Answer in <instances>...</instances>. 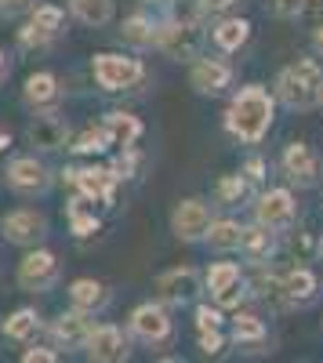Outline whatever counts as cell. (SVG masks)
I'll use <instances>...</instances> for the list:
<instances>
[{
	"mask_svg": "<svg viewBox=\"0 0 323 363\" xmlns=\"http://www.w3.org/2000/svg\"><path fill=\"white\" fill-rule=\"evenodd\" d=\"M232 342L237 345H261L266 342V323L254 313H237L232 316Z\"/></svg>",
	"mask_w": 323,
	"mask_h": 363,
	"instance_id": "obj_28",
	"label": "cell"
},
{
	"mask_svg": "<svg viewBox=\"0 0 323 363\" xmlns=\"http://www.w3.org/2000/svg\"><path fill=\"white\" fill-rule=\"evenodd\" d=\"M22 359H26V363H37V359H40V363H55V359H58V352H55V349L37 345V349H26V352H22Z\"/></svg>",
	"mask_w": 323,
	"mask_h": 363,
	"instance_id": "obj_43",
	"label": "cell"
},
{
	"mask_svg": "<svg viewBox=\"0 0 323 363\" xmlns=\"http://www.w3.org/2000/svg\"><path fill=\"white\" fill-rule=\"evenodd\" d=\"M102 128H106V135L113 138V145H135L138 138H142V120L135 116V113H106V120H102Z\"/></svg>",
	"mask_w": 323,
	"mask_h": 363,
	"instance_id": "obj_24",
	"label": "cell"
},
{
	"mask_svg": "<svg viewBox=\"0 0 323 363\" xmlns=\"http://www.w3.org/2000/svg\"><path fill=\"white\" fill-rule=\"evenodd\" d=\"M8 145H11V135H8L4 128H0V153H4V149H8Z\"/></svg>",
	"mask_w": 323,
	"mask_h": 363,
	"instance_id": "obj_46",
	"label": "cell"
},
{
	"mask_svg": "<svg viewBox=\"0 0 323 363\" xmlns=\"http://www.w3.org/2000/svg\"><path fill=\"white\" fill-rule=\"evenodd\" d=\"M4 178H8V186H11L15 193H22V196H40V193L51 189V171H47L37 157H18V160H11L8 171H4Z\"/></svg>",
	"mask_w": 323,
	"mask_h": 363,
	"instance_id": "obj_14",
	"label": "cell"
},
{
	"mask_svg": "<svg viewBox=\"0 0 323 363\" xmlns=\"http://www.w3.org/2000/svg\"><path fill=\"white\" fill-rule=\"evenodd\" d=\"M189 84L196 95H222V91L232 84V69L229 62H222V58H196L193 69H189Z\"/></svg>",
	"mask_w": 323,
	"mask_h": 363,
	"instance_id": "obj_17",
	"label": "cell"
},
{
	"mask_svg": "<svg viewBox=\"0 0 323 363\" xmlns=\"http://www.w3.org/2000/svg\"><path fill=\"white\" fill-rule=\"evenodd\" d=\"M312 48H316V55L323 58V22L316 26V33H312Z\"/></svg>",
	"mask_w": 323,
	"mask_h": 363,
	"instance_id": "obj_44",
	"label": "cell"
},
{
	"mask_svg": "<svg viewBox=\"0 0 323 363\" xmlns=\"http://www.w3.org/2000/svg\"><path fill=\"white\" fill-rule=\"evenodd\" d=\"M0 330H4V338H11V342H29L40 330V316H37V309H15Z\"/></svg>",
	"mask_w": 323,
	"mask_h": 363,
	"instance_id": "obj_27",
	"label": "cell"
},
{
	"mask_svg": "<svg viewBox=\"0 0 323 363\" xmlns=\"http://www.w3.org/2000/svg\"><path fill=\"white\" fill-rule=\"evenodd\" d=\"M237 280H244V272H240L237 262H215V265L208 269V277H203V284H208L211 298H215L218 291H225L229 284H237Z\"/></svg>",
	"mask_w": 323,
	"mask_h": 363,
	"instance_id": "obj_33",
	"label": "cell"
},
{
	"mask_svg": "<svg viewBox=\"0 0 323 363\" xmlns=\"http://www.w3.org/2000/svg\"><path fill=\"white\" fill-rule=\"evenodd\" d=\"M0 233H4V240L15 247H37L47 236V218L33 207H18V211H8V215L0 218Z\"/></svg>",
	"mask_w": 323,
	"mask_h": 363,
	"instance_id": "obj_6",
	"label": "cell"
},
{
	"mask_svg": "<svg viewBox=\"0 0 323 363\" xmlns=\"http://www.w3.org/2000/svg\"><path fill=\"white\" fill-rule=\"evenodd\" d=\"M247 294H254V298H261V301H283V277H276V272H266L261 269L258 277L247 284Z\"/></svg>",
	"mask_w": 323,
	"mask_h": 363,
	"instance_id": "obj_32",
	"label": "cell"
},
{
	"mask_svg": "<svg viewBox=\"0 0 323 363\" xmlns=\"http://www.w3.org/2000/svg\"><path fill=\"white\" fill-rule=\"evenodd\" d=\"M287 251L295 255L298 262H312V258L319 255V240H316V233H309V229L287 233Z\"/></svg>",
	"mask_w": 323,
	"mask_h": 363,
	"instance_id": "obj_34",
	"label": "cell"
},
{
	"mask_svg": "<svg viewBox=\"0 0 323 363\" xmlns=\"http://www.w3.org/2000/svg\"><path fill=\"white\" fill-rule=\"evenodd\" d=\"M84 356L91 363H120L131 356L128 335L116 323H98V327H91V335L84 342Z\"/></svg>",
	"mask_w": 323,
	"mask_h": 363,
	"instance_id": "obj_10",
	"label": "cell"
},
{
	"mask_svg": "<svg viewBox=\"0 0 323 363\" xmlns=\"http://www.w3.org/2000/svg\"><path fill=\"white\" fill-rule=\"evenodd\" d=\"M26 138H29V145H33V149H40V153H55V149H62L69 142V124L58 113L44 109L33 124L26 128Z\"/></svg>",
	"mask_w": 323,
	"mask_h": 363,
	"instance_id": "obj_15",
	"label": "cell"
},
{
	"mask_svg": "<svg viewBox=\"0 0 323 363\" xmlns=\"http://www.w3.org/2000/svg\"><path fill=\"white\" fill-rule=\"evenodd\" d=\"M73 186H76L80 196L95 200V203H113V200H116V186H120V178L113 174V167H98V164H91V167H80V171H76Z\"/></svg>",
	"mask_w": 323,
	"mask_h": 363,
	"instance_id": "obj_16",
	"label": "cell"
},
{
	"mask_svg": "<svg viewBox=\"0 0 323 363\" xmlns=\"http://www.w3.org/2000/svg\"><path fill=\"white\" fill-rule=\"evenodd\" d=\"M237 251L251 262V265H266L269 258H273V251H276V233L273 229H266V225H240V240H237Z\"/></svg>",
	"mask_w": 323,
	"mask_h": 363,
	"instance_id": "obj_19",
	"label": "cell"
},
{
	"mask_svg": "<svg viewBox=\"0 0 323 363\" xmlns=\"http://www.w3.org/2000/svg\"><path fill=\"white\" fill-rule=\"evenodd\" d=\"M120 37L135 48H153V37H157V22L149 15H131L124 18V29H120Z\"/></svg>",
	"mask_w": 323,
	"mask_h": 363,
	"instance_id": "obj_30",
	"label": "cell"
},
{
	"mask_svg": "<svg viewBox=\"0 0 323 363\" xmlns=\"http://www.w3.org/2000/svg\"><path fill=\"white\" fill-rule=\"evenodd\" d=\"M131 335L157 349V345L171 342L174 323H171V316H167V309L160 306V301H145V306H138L131 313Z\"/></svg>",
	"mask_w": 323,
	"mask_h": 363,
	"instance_id": "obj_9",
	"label": "cell"
},
{
	"mask_svg": "<svg viewBox=\"0 0 323 363\" xmlns=\"http://www.w3.org/2000/svg\"><path fill=\"white\" fill-rule=\"evenodd\" d=\"M58 80H55V73H33V77H26V87H22V99H26V106H33L37 113H44V109H55V102H58Z\"/></svg>",
	"mask_w": 323,
	"mask_h": 363,
	"instance_id": "obj_21",
	"label": "cell"
},
{
	"mask_svg": "<svg viewBox=\"0 0 323 363\" xmlns=\"http://www.w3.org/2000/svg\"><path fill=\"white\" fill-rule=\"evenodd\" d=\"M240 0H196V18L200 22H218V18H225L232 8H237Z\"/></svg>",
	"mask_w": 323,
	"mask_h": 363,
	"instance_id": "obj_37",
	"label": "cell"
},
{
	"mask_svg": "<svg viewBox=\"0 0 323 363\" xmlns=\"http://www.w3.org/2000/svg\"><path fill=\"white\" fill-rule=\"evenodd\" d=\"M319 106H323V87H319Z\"/></svg>",
	"mask_w": 323,
	"mask_h": 363,
	"instance_id": "obj_48",
	"label": "cell"
},
{
	"mask_svg": "<svg viewBox=\"0 0 323 363\" xmlns=\"http://www.w3.org/2000/svg\"><path fill=\"white\" fill-rule=\"evenodd\" d=\"M8 73H11V62H8V55H4V51H0V84H4V80H8Z\"/></svg>",
	"mask_w": 323,
	"mask_h": 363,
	"instance_id": "obj_45",
	"label": "cell"
},
{
	"mask_svg": "<svg viewBox=\"0 0 323 363\" xmlns=\"http://www.w3.org/2000/svg\"><path fill=\"white\" fill-rule=\"evenodd\" d=\"M319 87H323V69L316 58H298V62H290L280 69L276 77V99L287 106V109H312L319 106Z\"/></svg>",
	"mask_w": 323,
	"mask_h": 363,
	"instance_id": "obj_2",
	"label": "cell"
},
{
	"mask_svg": "<svg viewBox=\"0 0 323 363\" xmlns=\"http://www.w3.org/2000/svg\"><path fill=\"white\" fill-rule=\"evenodd\" d=\"M87 196H73L69 203H66V218H69V229H73V236H95L98 229H102V222L95 218V211H87Z\"/></svg>",
	"mask_w": 323,
	"mask_h": 363,
	"instance_id": "obj_25",
	"label": "cell"
},
{
	"mask_svg": "<svg viewBox=\"0 0 323 363\" xmlns=\"http://www.w3.org/2000/svg\"><path fill=\"white\" fill-rule=\"evenodd\" d=\"M203 26L200 18H164L157 22V37H153V48L174 62H196L200 51H203Z\"/></svg>",
	"mask_w": 323,
	"mask_h": 363,
	"instance_id": "obj_3",
	"label": "cell"
},
{
	"mask_svg": "<svg viewBox=\"0 0 323 363\" xmlns=\"http://www.w3.org/2000/svg\"><path fill=\"white\" fill-rule=\"evenodd\" d=\"M91 73L98 80V87L106 91H128L135 84H142L145 77V66L138 62V58H124V55H95V62H91Z\"/></svg>",
	"mask_w": 323,
	"mask_h": 363,
	"instance_id": "obj_5",
	"label": "cell"
},
{
	"mask_svg": "<svg viewBox=\"0 0 323 363\" xmlns=\"http://www.w3.org/2000/svg\"><path fill=\"white\" fill-rule=\"evenodd\" d=\"M244 298H247V284L237 280V284H229L225 291L215 294V306H218V309H240V301H244Z\"/></svg>",
	"mask_w": 323,
	"mask_h": 363,
	"instance_id": "obj_38",
	"label": "cell"
},
{
	"mask_svg": "<svg viewBox=\"0 0 323 363\" xmlns=\"http://www.w3.org/2000/svg\"><path fill=\"white\" fill-rule=\"evenodd\" d=\"M240 174H244L247 182H254V186H258V182L266 178V160H261V157H251V160L240 167Z\"/></svg>",
	"mask_w": 323,
	"mask_h": 363,
	"instance_id": "obj_41",
	"label": "cell"
},
{
	"mask_svg": "<svg viewBox=\"0 0 323 363\" xmlns=\"http://www.w3.org/2000/svg\"><path fill=\"white\" fill-rule=\"evenodd\" d=\"M254 222L273 229V233H287L290 225H295V196H290V189L261 193L258 203H254Z\"/></svg>",
	"mask_w": 323,
	"mask_h": 363,
	"instance_id": "obj_13",
	"label": "cell"
},
{
	"mask_svg": "<svg viewBox=\"0 0 323 363\" xmlns=\"http://www.w3.org/2000/svg\"><path fill=\"white\" fill-rule=\"evenodd\" d=\"M15 280L22 291L29 294H44L58 284V258L44 247H26L22 262H18V272H15Z\"/></svg>",
	"mask_w": 323,
	"mask_h": 363,
	"instance_id": "obj_4",
	"label": "cell"
},
{
	"mask_svg": "<svg viewBox=\"0 0 323 363\" xmlns=\"http://www.w3.org/2000/svg\"><path fill=\"white\" fill-rule=\"evenodd\" d=\"M149 4H174V0H149Z\"/></svg>",
	"mask_w": 323,
	"mask_h": 363,
	"instance_id": "obj_47",
	"label": "cell"
},
{
	"mask_svg": "<svg viewBox=\"0 0 323 363\" xmlns=\"http://www.w3.org/2000/svg\"><path fill=\"white\" fill-rule=\"evenodd\" d=\"M269 11L276 18H305V15H312L316 26L323 22V4H312V0H269Z\"/></svg>",
	"mask_w": 323,
	"mask_h": 363,
	"instance_id": "obj_31",
	"label": "cell"
},
{
	"mask_svg": "<svg viewBox=\"0 0 323 363\" xmlns=\"http://www.w3.org/2000/svg\"><path fill=\"white\" fill-rule=\"evenodd\" d=\"M280 167H283V174H287L290 186H298V189L316 186L319 171H323L319 153H316L309 142H290V145L283 149V157H280Z\"/></svg>",
	"mask_w": 323,
	"mask_h": 363,
	"instance_id": "obj_8",
	"label": "cell"
},
{
	"mask_svg": "<svg viewBox=\"0 0 323 363\" xmlns=\"http://www.w3.org/2000/svg\"><path fill=\"white\" fill-rule=\"evenodd\" d=\"M113 145V138L106 135V128L98 124V128H87L69 149H73V153H106V149Z\"/></svg>",
	"mask_w": 323,
	"mask_h": 363,
	"instance_id": "obj_35",
	"label": "cell"
},
{
	"mask_svg": "<svg viewBox=\"0 0 323 363\" xmlns=\"http://www.w3.org/2000/svg\"><path fill=\"white\" fill-rule=\"evenodd\" d=\"M208 225H211V207L189 196V200H178L171 211V233L186 240V244H196V240L208 236Z\"/></svg>",
	"mask_w": 323,
	"mask_h": 363,
	"instance_id": "obj_12",
	"label": "cell"
},
{
	"mask_svg": "<svg viewBox=\"0 0 323 363\" xmlns=\"http://www.w3.org/2000/svg\"><path fill=\"white\" fill-rule=\"evenodd\" d=\"M69 11L84 26H109L113 22V0H69Z\"/></svg>",
	"mask_w": 323,
	"mask_h": 363,
	"instance_id": "obj_26",
	"label": "cell"
},
{
	"mask_svg": "<svg viewBox=\"0 0 323 363\" xmlns=\"http://www.w3.org/2000/svg\"><path fill=\"white\" fill-rule=\"evenodd\" d=\"M62 22H66V11L58 4H37L29 11V22L18 29V44L22 48H47L62 33Z\"/></svg>",
	"mask_w": 323,
	"mask_h": 363,
	"instance_id": "obj_7",
	"label": "cell"
},
{
	"mask_svg": "<svg viewBox=\"0 0 323 363\" xmlns=\"http://www.w3.org/2000/svg\"><path fill=\"white\" fill-rule=\"evenodd\" d=\"M211 40H215L218 51H225V55L240 51V48L251 40V22H247V18H218L215 29H211Z\"/></svg>",
	"mask_w": 323,
	"mask_h": 363,
	"instance_id": "obj_22",
	"label": "cell"
},
{
	"mask_svg": "<svg viewBox=\"0 0 323 363\" xmlns=\"http://www.w3.org/2000/svg\"><path fill=\"white\" fill-rule=\"evenodd\" d=\"M273 116H276V99L269 95V87L244 84L237 95L229 99L225 131L237 138V142H244V145H258L261 138L269 135Z\"/></svg>",
	"mask_w": 323,
	"mask_h": 363,
	"instance_id": "obj_1",
	"label": "cell"
},
{
	"mask_svg": "<svg viewBox=\"0 0 323 363\" xmlns=\"http://www.w3.org/2000/svg\"><path fill=\"white\" fill-rule=\"evenodd\" d=\"M69 301H73V309L95 313V309H102L106 301H109V291H106V284L95 280V277H80V280L69 284Z\"/></svg>",
	"mask_w": 323,
	"mask_h": 363,
	"instance_id": "obj_23",
	"label": "cell"
},
{
	"mask_svg": "<svg viewBox=\"0 0 323 363\" xmlns=\"http://www.w3.org/2000/svg\"><path fill=\"white\" fill-rule=\"evenodd\" d=\"M208 247H215V251H237V240H240V222H232V218H211V225H208Z\"/></svg>",
	"mask_w": 323,
	"mask_h": 363,
	"instance_id": "obj_29",
	"label": "cell"
},
{
	"mask_svg": "<svg viewBox=\"0 0 323 363\" xmlns=\"http://www.w3.org/2000/svg\"><path fill=\"white\" fill-rule=\"evenodd\" d=\"M91 327H95L91 313L69 309V313H62V316L51 323V335H55V342L62 345V349H84L87 335H91Z\"/></svg>",
	"mask_w": 323,
	"mask_h": 363,
	"instance_id": "obj_18",
	"label": "cell"
},
{
	"mask_svg": "<svg viewBox=\"0 0 323 363\" xmlns=\"http://www.w3.org/2000/svg\"><path fill=\"white\" fill-rule=\"evenodd\" d=\"M153 287H157L160 306H189L200 291V272L193 265H174V269L160 272Z\"/></svg>",
	"mask_w": 323,
	"mask_h": 363,
	"instance_id": "obj_11",
	"label": "cell"
},
{
	"mask_svg": "<svg viewBox=\"0 0 323 363\" xmlns=\"http://www.w3.org/2000/svg\"><path fill=\"white\" fill-rule=\"evenodd\" d=\"M247 189H251V182L237 171V174H225V178L218 182V189H215V193H218L222 203H240V200L247 196Z\"/></svg>",
	"mask_w": 323,
	"mask_h": 363,
	"instance_id": "obj_36",
	"label": "cell"
},
{
	"mask_svg": "<svg viewBox=\"0 0 323 363\" xmlns=\"http://www.w3.org/2000/svg\"><path fill=\"white\" fill-rule=\"evenodd\" d=\"M33 8V0H0V18H15Z\"/></svg>",
	"mask_w": 323,
	"mask_h": 363,
	"instance_id": "obj_42",
	"label": "cell"
},
{
	"mask_svg": "<svg viewBox=\"0 0 323 363\" xmlns=\"http://www.w3.org/2000/svg\"><path fill=\"white\" fill-rule=\"evenodd\" d=\"M312 298H316V277H312V269L305 265H295L283 277V306H312Z\"/></svg>",
	"mask_w": 323,
	"mask_h": 363,
	"instance_id": "obj_20",
	"label": "cell"
},
{
	"mask_svg": "<svg viewBox=\"0 0 323 363\" xmlns=\"http://www.w3.org/2000/svg\"><path fill=\"white\" fill-rule=\"evenodd\" d=\"M222 349H225L222 327H208V330H200V352H203V356H218Z\"/></svg>",
	"mask_w": 323,
	"mask_h": 363,
	"instance_id": "obj_39",
	"label": "cell"
},
{
	"mask_svg": "<svg viewBox=\"0 0 323 363\" xmlns=\"http://www.w3.org/2000/svg\"><path fill=\"white\" fill-rule=\"evenodd\" d=\"M222 327V309L218 306H196V330Z\"/></svg>",
	"mask_w": 323,
	"mask_h": 363,
	"instance_id": "obj_40",
	"label": "cell"
}]
</instances>
